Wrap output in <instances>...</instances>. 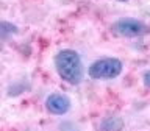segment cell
Listing matches in <instances>:
<instances>
[{"label":"cell","mask_w":150,"mask_h":131,"mask_svg":"<svg viewBox=\"0 0 150 131\" xmlns=\"http://www.w3.org/2000/svg\"><path fill=\"white\" fill-rule=\"evenodd\" d=\"M45 108L50 114L63 116L70 109V100L67 95H63V94H50L45 98Z\"/></svg>","instance_id":"4"},{"label":"cell","mask_w":150,"mask_h":131,"mask_svg":"<svg viewBox=\"0 0 150 131\" xmlns=\"http://www.w3.org/2000/svg\"><path fill=\"white\" fill-rule=\"evenodd\" d=\"M142 81H144V84H145V87L150 89V70L144 72V75H142Z\"/></svg>","instance_id":"7"},{"label":"cell","mask_w":150,"mask_h":131,"mask_svg":"<svg viewBox=\"0 0 150 131\" xmlns=\"http://www.w3.org/2000/svg\"><path fill=\"white\" fill-rule=\"evenodd\" d=\"M122 128H124V122L120 117L116 116L105 117L100 123V131H120Z\"/></svg>","instance_id":"5"},{"label":"cell","mask_w":150,"mask_h":131,"mask_svg":"<svg viewBox=\"0 0 150 131\" xmlns=\"http://www.w3.org/2000/svg\"><path fill=\"white\" fill-rule=\"evenodd\" d=\"M111 30L116 36H120V37H139L147 35L150 31V27L142 20H138V19L124 17L112 23Z\"/></svg>","instance_id":"3"},{"label":"cell","mask_w":150,"mask_h":131,"mask_svg":"<svg viewBox=\"0 0 150 131\" xmlns=\"http://www.w3.org/2000/svg\"><path fill=\"white\" fill-rule=\"evenodd\" d=\"M124 69L120 59L117 58H100L89 66L88 73L94 80H112L119 77Z\"/></svg>","instance_id":"2"},{"label":"cell","mask_w":150,"mask_h":131,"mask_svg":"<svg viewBox=\"0 0 150 131\" xmlns=\"http://www.w3.org/2000/svg\"><path fill=\"white\" fill-rule=\"evenodd\" d=\"M17 31V28L16 25H13V23H9V22H2V37H6L9 35H13V33H16Z\"/></svg>","instance_id":"6"},{"label":"cell","mask_w":150,"mask_h":131,"mask_svg":"<svg viewBox=\"0 0 150 131\" xmlns=\"http://www.w3.org/2000/svg\"><path fill=\"white\" fill-rule=\"evenodd\" d=\"M55 69L61 80L69 84H78L83 80V63L75 50L64 49L55 56Z\"/></svg>","instance_id":"1"}]
</instances>
